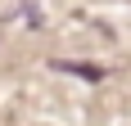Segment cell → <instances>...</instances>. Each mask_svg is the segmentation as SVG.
<instances>
[{"label":"cell","mask_w":131,"mask_h":126,"mask_svg":"<svg viewBox=\"0 0 131 126\" xmlns=\"http://www.w3.org/2000/svg\"><path fill=\"white\" fill-rule=\"evenodd\" d=\"M59 72H77V77H86V81H100L104 77V68H95V63H54Z\"/></svg>","instance_id":"6da1fadb"}]
</instances>
